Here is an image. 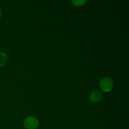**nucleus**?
<instances>
[{"instance_id": "f257e3e1", "label": "nucleus", "mask_w": 129, "mask_h": 129, "mask_svg": "<svg viewBox=\"0 0 129 129\" xmlns=\"http://www.w3.org/2000/svg\"><path fill=\"white\" fill-rule=\"evenodd\" d=\"M99 87L101 91L104 93H109L112 91L114 87L113 79L110 77H103L99 81Z\"/></svg>"}, {"instance_id": "f03ea898", "label": "nucleus", "mask_w": 129, "mask_h": 129, "mask_svg": "<svg viewBox=\"0 0 129 129\" xmlns=\"http://www.w3.org/2000/svg\"><path fill=\"white\" fill-rule=\"evenodd\" d=\"M39 125V120L35 116H28L23 120V127L25 129H36Z\"/></svg>"}, {"instance_id": "7ed1b4c3", "label": "nucleus", "mask_w": 129, "mask_h": 129, "mask_svg": "<svg viewBox=\"0 0 129 129\" xmlns=\"http://www.w3.org/2000/svg\"><path fill=\"white\" fill-rule=\"evenodd\" d=\"M103 98V94L102 91L99 90H94L90 93L89 96V101L92 103H95L102 100Z\"/></svg>"}, {"instance_id": "20e7f679", "label": "nucleus", "mask_w": 129, "mask_h": 129, "mask_svg": "<svg viewBox=\"0 0 129 129\" xmlns=\"http://www.w3.org/2000/svg\"><path fill=\"white\" fill-rule=\"evenodd\" d=\"M8 61V57L7 54L3 52H0V68L6 66Z\"/></svg>"}, {"instance_id": "39448f33", "label": "nucleus", "mask_w": 129, "mask_h": 129, "mask_svg": "<svg viewBox=\"0 0 129 129\" xmlns=\"http://www.w3.org/2000/svg\"><path fill=\"white\" fill-rule=\"evenodd\" d=\"M71 3L74 6L80 7V6L85 5L88 3V1L87 0H72Z\"/></svg>"}, {"instance_id": "423d86ee", "label": "nucleus", "mask_w": 129, "mask_h": 129, "mask_svg": "<svg viewBox=\"0 0 129 129\" xmlns=\"http://www.w3.org/2000/svg\"><path fill=\"white\" fill-rule=\"evenodd\" d=\"M1 16H2V11H1V10L0 9V18H1Z\"/></svg>"}]
</instances>
